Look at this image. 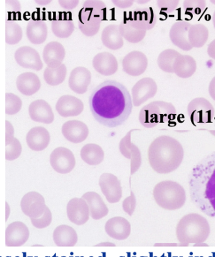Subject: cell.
Segmentation results:
<instances>
[{
	"label": "cell",
	"instance_id": "obj_1",
	"mask_svg": "<svg viewBox=\"0 0 215 257\" xmlns=\"http://www.w3.org/2000/svg\"><path fill=\"white\" fill-rule=\"evenodd\" d=\"M89 103L95 120L108 127L122 125L132 112L133 100L129 91L115 80L103 81L95 88Z\"/></svg>",
	"mask_w": 215,
	"mask_h": 257
},
{
	"label": "cell",
	"instance_id": "obj_2",
	"mask_svg": "<svg viewBox=\"0 0 215 257\" xmlns=\"http://www.w3.org/2000/svg\"><path fill=\"white\" fill-rule=\"evenodd\" d=\"M188 184L192 204L202 213L215 219V152L192 168Z\"/></svg>",
	"mask_w": 215,
	"mask_h": 257
},
{
	"label": "cell",
	"instance_id": "obj_3",
	"mask_svg": "<svg viewBox=\"0 0 215 257\" xmlns=\"http://www.w3.org/2000/svg\"><path fill=\"white\" fill-rule=\"evenodd\" d=\"M184 156L182 145L169 136L156 138L148 151L150 166L159 174H168L177 170L181 165Z\"/></svg>",
	"mask_w": 215,
	"mask_h": 257
},
{
	"label": "cell",
	"instance_id": "obj_4",
	"mask_svg": "<svg viewBox=\"0 0 215 257\" xmlns=\"http://www.w3.org/2000/svg\"><path fill=\"white\" fill-rule=\"evenodd\" d=\"M209 233L208 222L197 214L183 217L177 226V239L182 243H202L208 238Z\"/></svg>",
	"mask_w": 215,
	"mask_h": 257
},
{
	"label": "cell",
	"instance_id": "obj_5",
	"mask_svg": "<svg viewBox=\"0 0 215 257\" xmlns=\"http://www.w3.org/2000/svg\"><path fill=\"white\" fill-rule=\"evenodd\" d=\"M153 195L160 207L170 211L181 208L186 201L184 188L171 180H165L155 185Z\"/></svg>",
	"mask_w": 215,
	"mask_h": 257
},
{
	"label": "cell",
	"instance_id": "obj_6",
	"mask_svg": "<svg viewBox=\"0 0 215 257\" xmlns=\"http://www.w3.org/2000/svg\"><path fill=\"white\" fill-rule=\"evenodd\" d=\"M107 9L101 1L85 2L78 14V27L86 36L96 35L99 31L101 22L106 19Z\"/></svg>",
	"mask_w": 215,
	"mask_h": 257
},
{
	"label": "cell",
	"instance_id": "obj_7",
	"mask_svg": "<svg viewBox=\"0 0 215 257\" xmlns=\"http://www.w3.org/2000/svg\"><path fill=\"white\" fill-rule=\"evenodd\" d=\"M176 113V109L171 103L154 101L142 108L139 120L145 127L152 128L159 123L174 119Z\"/></svg>",
	"mask_w": 215,
	"mask_h": 257
},
{
	"label": "cell",
	"instance_id": "obj_8",
	"mask_svg": "<svg viewBox=\"0 0 215 257\" xmlns=\"http://www.w3.org/2000/svg\"><path fill=\"white\" fill-rule=\"evenodd\" d=\"M187 113L192 123H211L214 117V108L204 98H196L187 105Z\"/></svg>",
	"mask_w": 215,
	"mask_h": 257
},
{
	"label": "cell",
	"instance_id": "obj_9",
	"mask_svg": "<svg viewBox=\"0 0 215 257\" xmlns=\"http://www.w3.org/2000/svg\"><path fill=\"white\" fill-rule=\"evenodd\" d=\"M50 164L53 169L59 174H68L75 167V156L67 148H57L50 155Z\"/></svg>",
	"mask_w": 215,
	"mask_h": 257
},
{
	"label": "cell",
	"instance_id": "obj_10",
	"mask_svg": "<svg viewBox=\"0 0 215 257\" xmlns=\"http://www.w3.org/2000/svg\"><path fill=\"white\" fill-rule=\"evenodd\" d=\"M22 212L31 219L38 218L44 214L46 209L45 200L36 192L27 193L21 202Z\"/></svg>",
	"mask_w": 215,
	"mask_h": 257
},
{
	"label": "cell",
	"instance_id": "obj_11",
	"mask_svg": "<svg viewBox=\"0 0 215 257\" xmlns=\"http://www.w3.org/2000/svg\"><path fill=\"white\" fill-rule=\"evenodd\" d=\"M157 85L151 78L141 79L132 88L133 104L139 107L156 95Z\"/></svg>",
	"mask_w": 215,
	"mask_h": 257
},
{
	"label": "cell",
	"instance_id": "obj_12",
	"mask_svg": "<svg viewBox=\"0 0 215 257\" xmlns=\"http://www.w3.org/2000/svg\"><path fill=\"white\" fill-rule=\"evenodd\" d=\"M101 190L110 203H116L123 196L122 187L118 177L111 174H103L99 179Z\"/></svg>",
	"mask_w": 215,
	"mask_h": 257
},
{
	"label": "cell",
	"instance_id": "obj_13",
	"mask_svg": "<svg viewBox=\"0 0 215 257\" xmlns=\"http://www.w3.org/2000/svg\"><path fill=\"white\" fill-rule=\"evenodd\" d=\"M148 67V59L144 53L138 51L131 52L123 59V71L128 75L138 76L145 73Z\"/></svg>",
	"mask_w": 215,
	"mask_h": 257
},
{
	"label": "cell",
	"instance_id": "obj_14",
	"mask_svg": "<svg viewBox=\"0 0 215 257\" xmlns=\"http://www.w3.org/2000/svg\"><path fill=\"white\" fill-rule=\"evenodd\" d=\"M131 26L142 31H149L157 23V16L152 8L138 9L130 12L127 18Z\"/></svg>",
	"mask_w": 215,
	"mask_h": 257
},
{
	"label": "cell",
	"instance_id": "obj_15",
	"mask_svg": "<svg viewBox=\"0 0 215 257\" xmlns=\"http://www.w3.org/2000/svg\"><path fill=\"white\" fill-rule=\"evenodd\" d=\"M15 59L19 65L24 68L38 71L43 68L38 52L30 46H22L17 49L15 53Z\"/></svg>",
	"mask_w": 215,
	"mask_h": 257
},
{
	"label": "cell",
	"instance_id": "obj_16",
	"mask_svg": "<svg viewBox=\"0 0 215 257\" xmlns=\"http://www.w3.org/2000/svg\"><path fill=\"white\" fill-rule=\"evenodd\" d=\"M66 209L68 219L73 224L81 226L88 221L90 209L85 200L82 198L71 199Z\"/></svg>",
	"mask_w": 215,
	"mask_h": 257
},
{
	"label": "cell",
	"instance_id": "obj_17",
	"mask_svg": "<svg viewBox=\"0 0 215 257\" xmlns=\"http://www.w3.org/2000/svg\"><path fill=\"white\" fill-rule=\"evenodd\" d=\"M191 25L186 21H177L172 25L169 32L170 41L174 45L183 51H189L192 48L188 38Z\"/></svg>",
	"mask_w": 215,
	"mask_h": 257
},
{
	"label": "cell",
	"instance_id": "obj_18",
	"mask_svg": "<svg viewBox=\"0 0 215 257\" xmlns=\"http://www.w3.org/2000/svg\"><path fill=\"white\" fill-rule=\"evenodd\" d=\"M29 228L24 222L16 221L7 227L6 232L7 246H21L28 240Z\"/></svg>",
	"mask_w": 215,
	"mask_h": 257
},
{
	"label": "cell",
	"instance_id": "obj_19",
	"mask_svg": "<svg viewBox=\"0 0 215 257\" xmlns=\"http://www.w3.org/2000/svg\"><path fill=\"white\" fill-rule=\"evenodd\" d=\"M84 108L82 101L72 95H63L59 98L56 109L63 117H75L81 114Z\"/></svg>",
	"mask_w": 215,
	"mask_h": 257
},
{
	"label": "cell",
	"instance_id": "obj_20",
	"mask_svg": "<svg viewBox=\"0 0 215 257\" xmlns=\"http://www.w3.org/2000/svg\"><path fill=\"white\" fill-rule=\"evenodd\" d=\"M64 137L73 143H80L88 137L89 130L87 125L80 120H69L62 127Z\"/></svg>",
	"mask_w": 215,
	"mask_h": 257
},
{
	"label": "cell",
	"instance_id": "obj_21",
	"mask_svg": "<svg viewBox=\"0 0 215 257\" xmlns=\"http://www.w3.org/2000/svg\"><path fill=\"white\" fill-rule=\"evenodd\" d=\"M106 233L117 240H125L130 235L131 224L123 217H115L108 220L105 225Z\"/></svg>",
	"mask_w": 215,
	"mask_h": 257
},
{
	"label": "cell",
	"instance_id": "obj_22",
	"mask_svg": "<svg viewBox=\"0 0 215 257\" xmlns=\"http://www.w3.org/2000/svg\"><path fill=\"white\" fill-rule=\"evenodd\" d=\"M131 130L121 140L120 144V150L121 154L128 159L132 160V165H131V174L133 175L139 169L141 163H142V158L139 149L133 143H131V134L133 131Z\"/></svg>",
	"mask_w": 215,
	"mask_h": 257
},
{
	"label": "cell",
	"instance_id": "obj_23",
	"mask_svg": "<svg viewBox=\"0 0 215 257\" xmlns=\"http://www.w3.org/2000/svg\"><path fill=\"white\" fill-rule=\"evenodd\" d=\"M29 113L32 120L49 124L53 122L54 115L49 103L44 100L34 101L29 105Z\"/></svg>",
	"mask_w": 215,
	"mask_h": 257
},
{
	"label": "cell",
	"instance_id": "obj_24",
	"mask_svg": "<svg viewBox=\"0 0 215 257\" xmlns=\"http://www.w3.org/2000/svg\"><path fill=\"white\" fill-rule=\"evenodd\" d=\"M90 71L84 67L73 69L69 78V86L71 90L77 94H83L88 90L91 82Z\"/></svg>",
	"mask_w": 215,
	"mask_h": 257
},
{
	"label": "cell",
	"instance_id": "obj_25",
	"mask_svg": "<svg viewBox=\"0 0 215 257\" xmlns=\"http://www.w3.org/2000/svg\"><path fill=\"white\" fill-rule=\"evenodd\" d=\"M50 135L46 128L38 126L27 133L26 141L30 149L36 152L45 150L50 142Z\"/></svg>",
	"mask_w": 215,
	"mask_h": 257
},
{
	"label": "cell",
	"instance_id": "obj_26",
	"mask_svg": "<svg viewBox=\"0 0 215 257\" xmlns=\"http://www.w3.org/2000/svg\"><path fill=\"white\" fill-rule=\"evenodd\" d=\"M93 66L96 71L103 76L114 75L118 71L117 59L110 53H98L93 59Z\"/></svg>",
	"mask_w": 215,
	"mask_h": 257
},
{
	"label": "cell",
	"instance_id": "obj_27",
	"mask_svg": "<svg viewBox=\"0 0 215 257\" xmlns=\"http://www.w3.org/2000/svg\"><path fill=\"white\" fill-rule=\"evenodd\" d=\"M65 49L58 42H51L45 46L43 51V59L48 67L58 68L61 65L65 57Z\"/></svg>",
	"mask_w": 215,
	"mask_h": 257
},
{
	"label": "cell",
	"instance_id": "obj_28",
	"mask_svg": "<svg viewBox=\"0 0 215 257\" xmlns=\"http://www.w3.org/2000/svg\"><path fill=\"white\" fill-rule=\"evenodd\" d=\"M81 198L87 202L90 216L93 219L99 220L107 216L109 209L102 197L94 192H88Z\"/></svg>",
	"mask_w": 215,
	"mask_h": 257
},
{
	"label": "cell",
	"instance_id": "obj_29",
	"mask_svg": "<svg viewBox=\"0 0 215 257\" xmlns=\"http://www.w3.org/2000/svg\"><path fill=\"white\" fill-rule=\"evenodd\" d=\"M17 87L23 95H34L41 88V83L38 76L33 73H24L18 76L16 81Z\"/></svg>",
	"mask_w": 215,
	"mask_h": 257
},
{
	"label": "cell",
	"instance_id": "obj_30",
	"mask_svg": "<svg viewBox=\"0 0 215 257\" xmlns=\"http://www.w3.org/2000/svg\"><path fill=\"white\" fill-rule=\"evenodd\" d=\"M196 62L192 56L180 54L174 61L173 70L179 78H189L196 72Z\"/></svg>",
	"mask_w": 215,
	"mask_h": 257
},
{
	"label": "cell",
	"instance_id": "obj_31",
	"mask_svg": "<svg viewBox=\"0 0 215 257\" xmlns=\"http://www.w3.org/2000/svg\"><path fill=\"white\" fill-rule=\"evenodd\" d=\"M53 240L58 246H74L78 241V235L72 227L60 225L54 229Z\"/></svg>",
	"mask_w": 215,
	"mask_h": 257
},
{
	"label": "cell",
	"instance_id": "obj_32",
	"mask_svg": "<svg viewBox=\"0 0 215 257\" xmlns=\"http://www.w3.org/2000/svg\"><path fill=\"white\" fill-rule=\"evenodd\" d=\"M102 41L106 48L111 50H118L123 46L124 41L118 25H110L103 30Z\"/></svg>",
	"mask_w": 215,
	"mask_h": 257
},
{
	"label": "cell",
	"instance_id": "obj_33",
	"mask_svg": "<svg viewBox=\"0 0 215 257\" xmlns=\"http://www.w3.org/2000/svg\"><path fill=\"white\" fill-rule=\"evenodd\" d=\"M27 36L30 42L34 44H43L48 37V27L45 22L31 21L27 24Z\"/></svg>",
	"mask_w": 215,
	"mask_h": 257
},
{
	"label": "cell",
	"instance_id": "obj_34",
	"mask_svg": "<svg viewBox=\"0 0 215 257\" xmlns=\"http://www.w3.org/2000/svg\"><path fill=\"white\" fill-rule=\"evenodd\" d=\"M6 158L8 161L17 159L22 153V145L17 138H14L13 126L8 120L6 121Z\"/></svg>",
	"mask_w": 215,
	"mask_h": 257
},
{
	"label": "cell",
	"instance_id": "obj_35",
	"mask_svg": "<svg viewBox=\"0 0 215 257\" xmlns=\"http://www.w3.org/2000/svg\"><path fill=\"white\" fill-rule=\"evenodd\" d=\"M81 159L89 165H98L101 164L104 158V152L102 148L96 144H88L84 146L81 150Z\"/></svg>",
	"mask_w": 215,
	"mask_h": 257
},
{
	"label": "cell",
	"instance_id": "obj_36",
	"mask_svg": "<svg viewBox=\"0 0 215 257\" xmlns=\"http://www.w3.org/2000/svg\"><path fill=\"white\" fill-rule=\"evenodd\" d=\"M208 38V29L203 24L191 25L190 27L188 38L192 48H202L206 43Z\"/></svg>",
	"mask_w": 215,
	"mask_h": 257
},
{
	"label": "cell",
	"instance_id": "obj_37",
	"mask_svg": "<svg viewBox=\"0 0 215 257\" xmlns=\"http://www.w3.org/2000/svg\"><path fill=\"white\" fill-rule=\"evenodd\" d=\"M120 31L123 38L131 43H138L145 38L147 31L135 29L131 26L128 19H125L120 25Z\"/></svg>",
	"mask_w": 215,
	"mask_h": 257
},
{
	"label": "cell",
	"instance_id": "obj_38",
	"mask_svg": "<svg viewBox=\"0 0 215 257\" xmlns=\"http://www.w3.org/2000/svg\"><path fill=\"white\" fill-rule=\"evenodd\" d=\"M51 27L54 35L61 39L69 38L75 30V25L71 19L55 20L52 22Z\"/></svg>",
	"mask_w": 215,
	"mask_h": 257
},
{
	"label": "cell",
	"instance_id": "obj_39",
	"mask_svg": "<svg viewBox=\"0 0 215 257\" xmlns=\"http://www.w3.org/2000/svg\"><path fill=\"white\" fill-rule=\"evenodd\" d=\"M67 70L65 64H61L58 68H47L44 70V78L49 85L57 86L60 85L65 80Z\"/></svg>",
	"mask_w": 215,
	"mask_h": 257
},
{
	"label": "cell",
	"instance_id": "obj_40",
	"mask_svg": "<svg viewBox=\"0 0 215 257\" xmlns=\"http://www.w3.org/2000/svg\"><path fill=\"white\" fill-rule=\"evenodd\" d=\"M174 49H168L162 51L157 59V64L160 70L168 73H174L173 65L175 59L180 55Z\"/></svg>",
	"mask_w": 215,
	"mask_h": 257
},
{
	"label": "cell",
	"instance_id": "obj_41",
	"mask_svg": "<svg viewBox=\"0 0 215 257\" xmlns=\"http://www.w3.org/2000/svg\"><path fill=\"white\" fill-rule=\"evenodd\" d=\"M6 43L15 45L22 40L23 36L22 27L14 21H6Z\"/></svg>",
	"mask_w": 215,
	"mask_h": 257
},
{
	"label": "cell",
	"instance_id": "obj_42",
	"mask_svg": "<svg viewBox=\"0 0 215 257\" xmlns=\"http://www.w3.org/2000/svg\"><path fill=\"white\" fill-rule=\"evenodd\" d=\"M6 112L7 115H15L21 110L22 102L18 96L13 93H6Z\"/></svg>",
	"mask_w": 215,
	"mask_h": 257
},
{
	"label": "cell",
	"instance_id": "obj_43",
	"mask_svg": "<svg viewBox=\"0 0 215 257\" xmlns=\"http://www.w3.org/2000/svg\"><path fill=\"white\" fill-rule=\"evenodd\" d=\"M184 9L186 14L191 16H199L206 7V2L202 0H192L184 2Z\"/></svg>",
	"mask_w": 215,
	"mask_h": 257
},
{
	"label": "cell",
	"instance_id": "obj_44",
	"mask_svg": "<svg viewBox=\"0 0 215 257\" xmlns=\"http://www.w3.org/2000/svg\"><path fill=\"white\" fill-rule=\"evenodd\" d=\"M52 213L50 209L46 207L45 211L41 216L38 218L31 219L32 224L35 228L38 229H44L47 228L51 224L52 222Z\"/></svg>",
	"mask_w": 215,
	"mask_h": 257
},
{
	"label": "cell",
	"instance_id": "obj_45",
	"mask_svg": "<svg viewBox=\"0 0 215 257\" xmlns=\"http://www.w3.org/2000/svg\"><path fill=\"white\" fill-rule=\"evenodd\" d=\"M131 196L127 197V199L123 201V207L124 211L127 212L130 216H132L133 212L135 211L136 206L135 196L133 192H131Z\"/></svg>",
	"mask_w": 215,
	"mask_h": 257
},
{
	"label": "cell",
	"instance_id": "obj_46",
	"mask_svg": "<svg viewBox=\"0 0 215 257\" xmlns=\"http://www.w3.org/2000/svg\"><path fill=\"white\" fill-rule=\"evenodd\" d=\"M179 1H160L158 2V6L162 11L172 12L176 8Z\"/></svg>",
	"mask_w": 215,
	"mask_h": 257
},
{
	"label": "cell",
	"instance_id": "obj_47",
	"mask_svg": "<svg viewBox=\"0 0 215 257\" xmlns=\"http://www.w3.org/2000/svg\"><path fill=\"white\" fill-rule=\"evenodd\" d=\"M7 14H11V12H19L21 10V4L18 1H6Z\"/></svg>",
	"mask_w": 215,
	"mask_h": 257
},
{
	"label": "cell",
	"instance_id": "obj_48",
	"mask_svg": "<svg viewBox=\"0 0 215 257\" xmlns=\"http://www.w3.org/2000/svg\"><path fill=\"white\" fill-rule=\"evenodd\" d=\"M78 2V1H59L60 6L66 10L75 9V7L77 6Z\"/></svg>",
	"mask_w": 215,
	"mask_h": 257
},
{
	"label": "cell",
	"instance_id": "obj_49",
	"mask_svg": "<svg viewBox=\"0 0 215 257\" xmlns=\"http://www.w3.org/2000/svg\"><path fill=\"white\" fill-rule=\"evenodd\" d=\"M207 53L210 58L215 60V39L207 47Z\"/></svg>",
	"mask_w": 215,
	"mask_h": 257
},
{
	"label": "cell",
	"instance_id": "obj_50",
	"mask_svg": "<svg viewBox=\"0 0 215 257\" xmlns=\"http://www.w3.org/2000/svg\"><path fill=\"white\" fill-rule=\"evenodd\" d=\"M113 2L116 6L123 9L128 8L132 6L133 4V1H113Z\"/></svg>",
	"mask_w": 215,
	"mask_h": 257
},
{
	"label": "cell",
	"instance_id": "obj_51",
	"mask_svg": "<svg viewBox=\"0 0 215 257\" xmlns=\"http://www.w3.org/2000/svg\"><path fill=\"white\" fill-rule=\"evenodd\" d=\"M208 91L212 99L215 101V76L212 79L211 82L209 83Z\"/></svg>",
	"mask_w": 215,
	"mask_h": 257
},
{
	"label": "cell",
	"instance_id": "obj_52",
	"mask_svg": "<svg viewBox=\"0 0 215 257\" xmlns=\"http://www.w3.org/2000/svg\"><path fill=\"white\" fill-rule=\"evenodd\" d=\"M97 246H115V244L111 243H102L97 244Z\"/></svg>",
	"mask_w": 215,
	"mask_h": 257
},
{
	"label": "cell",
	"instance_id": "obj_53",
	"mask_svg": "<svg viewBox=\"0 0 215 257\" xmlns=\"http://www.w3.org/2000/svg\"><path fill=\"white\" fill-rule=\"evenodd\" d=\"M212 24H213V26L215 29V11L214 12L213 15H212Z\"/></svg>",
	"mask_w": 215,
	"mask_h": 257
}]
</instances>
